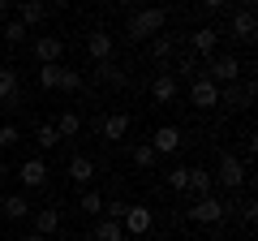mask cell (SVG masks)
<instances>
[{
	"label": "cell",
	"instance_id": "13",
	"mask_svg": "<svg viewBox=\"0 0 258 241\" xmlns=\"http://www.w3.org/2000/svg\"><path fill=\"white\" fill-rule=\"evenodd\" d=\"M181 130H176V125H159V130H155V138H151L147 142V147L151 151H155V155H176V151H181Z\"/></svg>",
	"mask_w": 258,
	"mask_h": 241
},
{
	"label": "cell",
	"instance_id": "17",
	"mask_svg": "<svg viewBox=\"0 0 258 241\" xmlns=\"http://www.w3.org/2000/svg\"><path fill=\"white\" fill-rule=\"evenodd\" d=\"M30 211H35V207L26 203V194H5V198H0V215H5V220H13V224L26 220Z\"/></svg>",
	"mask_w": 258,
	"mask_h": 241
},
{
	"label": "cell",
	"instance_id": "26",
	"mask_svg": "<svg viewBox=\"0 0 258 241\" xmlns=\"http://www.w3.org/2000/svg\"><path fill=\"white\" fill-rule=\"evenodd\" d=\"M35 142H39V147H43V151L60 147V134H56V125H52V120H43V125H39V130H35Z\"/></svg>",
	"mask_w": 258,
	"mask_h": 241
},
{
	"label": "cell",
	"instance_id": "40",
	"mask_svg": "<svg viewBox=\"0 0 258 241\" xmlns=\"http://www.w3.org/2000/svg\"><path fill=\"white\" fill-rule=\"evenodd\" d=\"M228 241H232V237H228Z\"/></svg>",
	"mask_w": 258,
	"mask_h": 241
},
{
	"label": "cell",
	"instance_id": "16",
	"mask_svg": "<svg viewBox=\"0 0 258 241\" xmlns=\"http://www.w3.org/2000/svg\"><path fill=\"white\" fill-rule=\"evenodd\" d=\"M60 207H39V211H35V232H39V237H52V232H60Z\"/></svg>",
	"mask_w": 258,
	"mask_h": 241
},
{
	"label": "cell",
	"instance_id": "10",
	"mask_svg": "<svg viewBox=\"0 0 258 241\" xmlns=\"http://www.w3.org/2000/svg\"><path fill=\"white\" fill-rule=\"evenodd\" d=\"M120 228H125L129 237H147V232L155 228V215H151V207H134V203H129V215L120 220Z\"/></svg>",
	"mask_w": 258,
	"mask_h": 241
},
{
	"label": "cell",
	"instance_id": "3",
	"mask_svg": "<svg viewBox=\"0 0 258 241\" xmlns=\"http://www.w3.org/2000/svg\"><path fill=\"white\" fill-rule=\"evenodd\" d=\"M203 74L211 78L215 86H220V82H224V86H232V82L241 78V61H237L232 52H215L211 61H207V69H203Z\"/></svg>",
	"mask_w": 258,
	"mask_h": 241
},
{
	"label": "cell",
	"instance_id": "32",
	"mask_svg": "<svg viewBox=\"0 0 258 241\" xmlns=\"http://www.w3.org/2000/svg\"><path fill=\"white\" fill-rule=\"evenodd\" d=\"M18 138H22V130H18V125H13V120H5V125H0V151L18 147Z\"/></svg>",
	"mask_w": 258,
	"mask_h": 241
},
{
	"label": "cell",
	"instance_id": "23",
	"mask_svg": "<svg viewBox=\"0 0 258 241\" xmlns=\"http://www.w3.org/2000/svg\"><path fill=\"white\" fill-rule=\"evenodd\" d=\"M189 190L198 198H207V194H215V176L207 172V168H189Z\"/></svg>",
	"mask_w": 258,
	"mask_h": 241
},
{
	"label": "cell",
	"instance_id": "19",
	"mask_svg": "<svg viewBox=\"0 0 258 241\" xmlns=\"http://www.w3.org/2000/svg\"><path fill=\"white\" fill-rule=\"evenodd\" d=\"M69 181H78V186H91V181H95V159L74 155V159H69Z\"/></svg>",
	"mask_w": 258,
	"mask_h": 241
},
{
	"label": "cell",
	"instance_id": "9",
	"mask_svg": "<svg viewBox=\"0 0 258 241\" xmlns=\"http://www.w3.org/2000/svg\"><path fill=\"white\" fill-rule=\"evenodd\" d=\"M189 103H198V108H215V103H220V86H215L207 74L189 78Z\"/></svg>",
	"mask_w": 258,
	"mask_h": 241
},
{
	"label": "cell",
	"instance_id": "21",
	"mask_svg": "<svg viewBox=\"0 0 258 241\" xmlns=\"http://www.w3.org/2000/svg\"><path fill=\"white\" fill-rule=\"evenodd\" d=\"M95 78H99V82H108V86H125V82H129V74L116 65V61H103V65H95Z\"/></svg>",
	"mask_w": 258,
	"mask_h": 241
},
{
	"label": "cell",
	"instance_id": "35",
	"mask_svg": "<svg viewBox=\"0 0 258 241\" xmlns=\"http://www.w3.org/2000/svg\"><path fill=\"white\" fill-rule=\"evenodd\" d=\"M254 215H258V203H254V198H245V203H241V220L254 224Z\"/></svg>",
	"mask_w": 258,
	"mask_h": 241
},
{
	"label": "cell",
	"instance_id": "14",
	"mask_svg": "<svg viewBox=\"0 0 258 241\" xmlns=\"http://www.w3.org/2000/svg\"><path fill=\"white\" fill-rule=\"evenodd\" d=\"M189 47H194V56L211 61V56H215V47H220V30H215V26H198V30L189 35Z\"/></svg>",
	"mask_w": 258,
	"mask_h": 241
},
{
	"label": "cell",
	"instance_id": "31",
	"mask_svg": "<svg viewBox=\"0 0 258 241\" xmlns=\"http://www.w3.org/2000/svg\"><path fill=\"white\" fill-rule=\"evenodd\" d=\"M56 82H60V65H39V86L56 91Z\"/></svg>",
	"mask_w": 258,
	"mask_h": 241
},
{
	"label": "cell",
	"instance_id": "6",
	"mask_svg": "<svg viewBox=\"0 0 258 241\" xmlns=\"http://www.w3.org/2000/svg\"><path fill=\"white\" fill-rule=\"evenodd\" d=\"M232 39L237 43H254V30H258V18H254V5H241V9H232V22H228Z\"/></svg>",
	"mask_w": 258,
	"mask_h": 241
},
{
	"label": "cell",
	"instance_id": "22",
	"mask_svg": "<svg viewBox=\"0 0 258 241\" xmlns=\"http://www.w3.org/2000/svg\"><path fill=\"white\" fill-rule=\"evenodd\" d=\"M91 241H125V228H120L116 220H95V232H91Z\"/></svg>",
	"mask_w": 258,
	"mask_h": 241
},
{
	"label": "cell",
	"instance_id": "29",
	"mask_svg": "<svg viewBox=\"0 0 258 241\" xmlns=\"http://www.w3.org/2000/svg\"><path fill=\"white\" fill-rule=\"evenodd\" d=\"M56 91H82V74L60 65V82H56Z\"/></svg>",
	"mask_w": 258,
	"mask_h": 241
},
{
	"label": "cell",
	"instance_id": "12",
	"mask_svg": "<svg viewBox=\"0 0 258 241\" xmlns=\"http://www.w3.org/2000/svg\"><path fill=\"white\" fill-rule=\"evenodd\" d=\"M18 181L26 190H43L47 186V164L39 155H30V159H22V168H18Z\"/></svg>",
	"mask_w": 258,
	"mask_h": 241
},
{
	"label": "cell",
	"instance_id": "34",
	"mask_svg": "<svg viewBox=\"0 0 258 241\" xmlns=\"http://www.w3.org/2000/svg\"><path fill=\"white\" fill-rule=\"evenodd\" d=\"M168 186H172V190H189V164L172 168V172H168Z\"/></svg>",
	"mask_w": 258,
	"mask_h": 241
},
{
	"label": "cell",
	"instance_id": "33",
	"mask_svg": "<svg viewBox=\"0 0 258 241\" xmlns=\"http://www.w3.org/2000/svg\"><path fill=\"white\" fill-rule=\"evenodd\" d=\"M0 35H5V43H22V39H26V26H22L18 18H9V22H5V30H0Z\"/></svg>",
	"mask_w": 258,
	"mask_h": 241
},
{
	"label": "cell",
	"instance_id": "8",
	"mask_svg": "<svg viewBox=\"0 0 258 241\" xmlns=\"http://www.w3.org/2000/svg\"><path fill=\"white\" fill-rule=\"evenodd\" d=\"M220 103H224V108H232V112H245L249 103H254V82L245 78V82L224 86V91H220Z\"/></svg>",
	"mask_w": 258,
	"mask_h": 241
},
{
	"label": "cell",
	"instance_id": "25",
	"mask_svg": "<svg viewBox=\"0 0 258 241\" xmlns=\"http://www.w3.org/2000/svg\"><path fill=\"white\" fill-rule=\"evenodd\" d=\"M172 52H176V47H172V39H168V35H155V39H151V56H155L159 65H168Z\"/></svg>",
	"mask_w": 258,
	"mask_h": 241
},
{
	"label": "cell",
	"instance_id": "4",
	"mask_svg": "<svg viewBox=\"0 0 258 241\" xmlns=\"http://www.w3.org/2000/svg\"><path fill=\"white\" fill-rule=\"evenodd\" d=\"M22 103H26V95H22V82H18V69L0 65V108L5 112H18Z\"/></svg>",
	"mask_w": 258,
	"mask_h": 241
},
{
	"label": "cell",
	"instance_id": "1",
	"mask_svg": "<svg viewBox=\"0 0 258 241\" xmlns=\"http://www.w3.org/2000/svg\"><path fill=\"white\" fill-rule=\"evenodd\" d=\"M164 22H168V9H138V13H129V22H125L129 43H147V39L164 35Z\"/></svg>",
	"mask_w": 258,
	"mask_h": 241
},
{
	"label": "cell",
	"instance_id": "38",
	"mask_svg": "<svg viewBox=\"0 0 258 241\" xmlns=\"http://www.w3.org/2000/svg\"><path fill=\"white\" fill-rule=\"evenodd\" d=\"M5 176H9V168H5V164H0V181H5Z\"/></svg>",
	"mask_w": 258,
	"mask_h": 241
},
{
	"label": "cell",
	"instance_id": "5",
	"mask_svg": "<svg viewBox=\"0 0 258 241\" xmlns=\"http://www.w3.org/2000/svg\"><path fill=\"white\" fill-rule=\"evenodd\" d=\"M215 186H224V190H241L245 186V159H237V155H220V168H215Z\"/></svg>",
	"mask_w": 258,
	"mask_h": 241
},
{
	"label": "cell",
	"instance_id": "7",
	"mask_svg": "<svg viewBox=\"0 0 258 241\" xmlns=\"http://www.w3.org/2000/svg\"><path fill=\"white\" fill-rule=\"evenodd\" d=\"M112 52H116V39H112L103 26H95L91 35H86V56H91L95 65H103V61H112Z\"/></svg>",
	"mask_w": 258,
	"mask_h": 241
},
{
	"label": "cell",
	"instance_id": "24",
	"mask_svg": "<svg viewBox=\"0 0 258 241\" xmlns=\"http://www.w3.org/2000/svg\"><path fill=\"white\" fill-rule=\"evenodd\" d=\"M56 125V134H60V142L64 138H74L78 130H82V116H78V112H60V120H52Z\"/></svg>",
	"mask_w": 258,
	"mask_h": 241
},
{
	"label": "cell",
	"instance_id": "2",
	"mask_svg": "<svg viewBox=\"0 0 258 241\" xmlns=\"http://www.w3.org/2000/svg\"><path fill=\"white\" fill-rule=\"evenodd\" d=\"M228 215H232V203H224V198H215V194L198 198V203L189 207V220H194V224H203V228H211V224L228 220Z\"/></svg>",
	"mask_w": 258,
	"mask_h": 241
},
{
	"label": "cell",
	"instance_id": "28",
	"mask_svg": "<svg viewBox=\"0 0 258 241\" xmlns=\"http://www.w3.org/2000/svg\"><path fill=\"white\" fill-rule=\"evenodd\" d=\"M129 159H134L138 168H155V159H159V155L147 147V142H138V147H129Z\"/></svg>",
	"mask_w": 258,
	"mask_h": 241
},
{
	"label": "cell",
	"instance_id": "37",
	"mask_svg": "<svg viewBox=\"0 0 258 241\" xmlns=\"http://www.w3.org/2000/svg\"><path fill=\"white\" fill-rule=\"evenodd\" d=\"M22 241H43V237H39V232H26V237H22Z\"/></svg>",
	"mask_w": 258,
	"mask_h": 241
},
{
	"label": "cell",
	"instance_id": "15",
	"mask_svg": "<svg viewBox=\"0 0 258 241\" xmlns=\"http://www.w3.org/2000/svg\"><path fill=\"white\" fill-rule=\"evenodd\" d=\"M60 56H64V39L60 35H43L35 43V61L39 65H60Z\"/></svg>",
	"mask_w": 258,
	"mask_h": 241
},
{
	"label": "cell",
	"instance_id": "36",
	"mask_svg": "<svg viewBox=\"0 0 258 241\" xmlns=\"http://www.w3.org/2000/svg\"><path fill=\"white\" fill-rule=\"evenodd\" d=\"M9 18H13V5H9V0H0V26H5Z\"/></svg>",
	"mask_w": 258,
	"mask_h": 241
},
{
	"label": "cell",
	"instance_id": "27",
	"mask_svg": "<svg viewBox=\"0 0 258 241\" xmlns=\"http://www.w3.org/2000/svg\"><path fill=\"white\" fill-rule=\"evenodd\" d=\"M78 207H82L86 215H103V194H99V190H82V198H78Z\"/></svg>",
	"mask_w": 258,
	"mask_h": 241
},
{
	"label": "cell",
	"instance_id": "18",
	"mask_svg": "<svg viewBox=\"0 0 258 241\" xmlns=\"http://www.w3.org/2000/svg\"><path fill=\"white\" fill-rule=\"evenodd\" d=\"M99 134H103V138H112V142H120V138L129 134V116H125V112H112V116H103Z\"/></svg>",
	"mask_w": 258,
	"mask_h": 241
},
{
	"label": "cell",
	"instance_id": "20",
	"mask_svg": "<svg viewBox=\"0 0 258 241\" xmlns=\"http://www.w3.org/2000/svg\"><path fill=\"white\" fill-rule=\"evenodd\" d=\"M176 91H181V82H176L172 74H159L155 82H151V95H155L159 103H172V99H176Z\"/></svg>",
	"mask_w": 258,
	"mask_h": 241
},
{
	"label": "cell",
	"instance_id": "30",
	"mask_svg": "<svg viewBox=\"0 0 258 241\" xmlns=\"http://www.w3.org/2000/svg\"><path fill=\"white\" fill-rule=\"evenodd\" d=\"M125 215H129V203H125V198H112V203H103V220H125Z\"/></svg>",
	"mask_w": 258,
	"mask_h": 241
},
{
	"label": "cell",
	"instance_id": "11",
	"mask_svg": "<svg viewBox=\"0 0 258 241\" xmlns=\"http://www.w3.org/2000/svg\"><path fill=\"white\" fill-rule=\"evenodd\" d=\"M47 13H52V5H43V0H18V5H13V18L26 30L39 26V22H47Z\"/></svg>",
	"mask_w": 258,
	"mask_h": 241
},
{
	"label": "cell",
	"instance_id": "39",
	"mask_svg": "<svg viewBox=\"0 0 258 241\" xmlns=\"http://www.w3.org/2000/svg\"><path fill=\"white\" fill-rule=\"evenodd\" d=\"M181 241H198V237H181Z\"/></svg>",
	"mask_w": 258,
	"mask_h": 241
}]
</instances>
